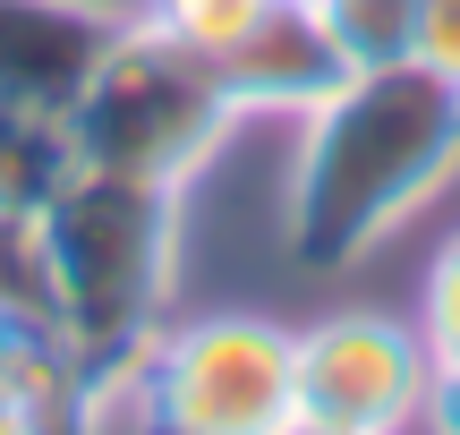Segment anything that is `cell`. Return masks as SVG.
I'll return each instance as SVG.
<instances>
[{
  "label": "cell",
  "instance_id": "obj_13",
  "mask_svg": "<svg viewBox=\"0 0 460 435\" xmlns=\"http://www.w3.org/2000/svg\"><path fill=\"white\" fill-rule=\"evenodd\" d=\"M0 435H34V419H26V402H17L9 376H0Z\"/></svg>",
  "mask_w": 460,
  "mask_h": 435
},
{
  "label": "cell",
  "instance_id": "obj_11",
  "mask_svg": "<svg viewBox=\"0 0 460 435\" xmlns=\"http://www.w3.org/2000/svg\"><path fill=\"white\" fill-rule=\"evenodd\" d=\"M418 68L460 85V0H418Z\"/></svg>",
  "mask_w": 460,
  "mask_h": 435
},
{
  "label": "cell",
  "instance_id": "obj_7",
  "mask_svg": "<svg viewBox=\"0 0 460 435\" xmlns=\"http://www.w3.org/2000/svg\"><path fill=\"white\" fill-rule=\"evenodd\" d=\"M214 60H222V85H230V102H239V120H247V111L298 120V111H315V102L349 77L341 51L324 43V26H315L307 0H264V9L230 34Z\"/></svg>",
  "mask_w": 460,
  "mask_h": 435
},
{
  "label": "cell",
  "instance_id": "obj_9",
  "mask_svg": "<svg viewBox=\"0 0 460 435\" xmlns=\"http://www.w3.org/2000/svg\"><path fill=\"white\" fill-rule=\"evenodd\" d=\"M256 9H264V0H146L137 17H154L163 34H180V43H197V51H222Z\"/></svg>",
  "mask_w": 460,
  "mask_h": 435
},
{
  "label": "cell",
  "instance_id": "obj_3",
  "mask_svg": "<svg viewBox=\"0 0 460 435\" xmlns=\"http://www.w3.org/2000/svg\"><path fill=\"white\" fill-rule=\"evenodd\" d=\"M230 129H239V102L222 85V60L163 34L154 17H128L111 34V51L94 60L85 94L68 102L77 163L154 180V188H188L230 146Z\"/></svg>",
  "mask_w": 460,
  "mask_h": 435
},
{
  "label": "cell",
  "instance_id": "obj_8",
  "mask_svg": "<svg viewBox=\"0 0 460 435\" xmlns=\"http://www.w3.org/2000/svg\"><path fill=\"white\" fill-rule=\"evenodd\" d=\"M324 43L341 51V68H401L418 60V0H307Z\"/></svg>",
  "mask_w": 460,
  "mask_h": 435
},
{
  "label": "cell",
  "instance_id": "obj_6",
  "mask_svg": "<svg viewBox=\"0 0 460 435\" xmlns=\"http://www.w3.org/2000/svg\"><path fill=\"white\" fill-rule=\"evenodd\" d=\"M119 26L128 17L102 0H0V102L68 111Z\"/></svg>",
  "mask_w": 460,
  "mask_h": 435
},
{
  "label": "cell",
  "instance_id": "obj_10",
  "mask_svg": "<svg viewBox=\"0 0 460 435\" xmlns=\"http://www.w3.org/2000/svg\"><path fill=\"white\" fill-rule=\"evenodd\" d=\"M418 333H427L435 359H460V231L435 248L427 282H418Z\"/></svg>",
  "mask_w": 460,
  "mask_h": 435
},
{
  "label": "cell",
  "instance_id": "obj_15",
  "mask_svg": "<svg viewBox=\"0 0 460 435\" xmlns=\"http://www.w3.org/2000/svg\"><path fill=\"white\" fill-rule=\"evenodd\" d=\"M281 435H341V427H315V419H290V427H281Z\"/></svg>",
  "mask_w": 460,
  "mask_h": 435
},
{
  "label": "cell",
  "instance_id": "obj_2",
  "mask_svg": "<svg viewBox=\"0 0 460 435\" xmlns=\"http://www.w3.org/2000/svg\"><path fill=\"white\" fill-rule=\"evenodd\" d=\"M34 239L51 273V324L94 368V385L119 393L137 351L163 333L171 282H180V188L77 163L34 214Z\"/></svg>",
  "mask_w": 460,
  "mask_h": 435
},
{
  "label": "cell",
  "instance_id": "obj_1",
  "mask_svg": "<svg viewBox=\"0 0 460 435\" xmlns=\"http://www.w3.org/2000/svg\"><path fill=\"white\" fill-rule=\"evenodd\" d=\"M460 180V85L435 68H358L315 111H298L281 248L307 273L376 256Z\"/></svg>",
  "mask_w": 460,
  "mask_h": 435
},
{
  "label": "cell",
  "instance_id": "obj_5",
  "mask_svg": "<svg viewBox=\"0 0 460 435\" xmlns=\"http://www.w3.org/2000/svg\"><path fill=\"white\" fill-rule=\"evenodd\" d=\"M290 359H298V419L341 435H418L435 376L418 316L341 307V316H315L307 333H290Z\"/></svg>",
  "mask_w": 460,
  "mask_h": 435
},
{
  "label": "cell",
  "instance_id": "obj_4",
  "mask_svg": "<svg viewBox=\"0 0 460 435\" xmlns=\"http://www.w3.org/2000/svg\"><path fill=\"white\" fill-rule=\"evenodd\" d=\"M128 435H281L298 419L290 324L273 316H197L163 324L119 376Z\"/></svg>",
  "mask_w": 460,
  "mask_h": 435
},
{
  "label": "cell",
  "instance_id": "obj_14",
  "mask_svg": "<svg viewBox=\"0 0 460 435\" xmlns=\"http://www.w3.org/2000/svg\"><path fill=\"white\" fill-rule=\"evenodd\" d=\"M17 333H26V324L9 316V299H0V368H9V351H17Z\"/></svg>",
  "mask_w": 460,
  "mask_h": 435
},
{
  "label": "cell",
  "instance_id": "obj_12",
  "mask_svg": "<svg viewBox=\"0 0 460 435\" xmlns=\"http://www.w3.org/2000/svg\"><path fill=\"white\" fill-rule=\"evenodd\" d=\"M418 435H460V359H435L427 410H418Z\"/></svg>",
  "mask_w": 460,
  "mask_h": 435
}]
</instances>
